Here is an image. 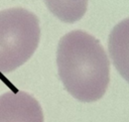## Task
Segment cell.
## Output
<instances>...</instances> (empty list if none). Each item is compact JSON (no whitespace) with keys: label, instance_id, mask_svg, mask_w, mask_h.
<instances>
[{"label":"cell","instance_id":"cell-1","mask_svg":"<svg viewBox=\"0 0 129 122\" xmlns=\"http://www.w3.org/2000/svg\"><path fill=\"white\" fill-rule=\"evenodd\" d=\"M58 76L66 90L81 102L101 99L110 81V63L100 42L91 34L74 30L57 45Z\"/></svg>","mask_w":129,"mask_h":122},{"label":"cell","instance_id":"cell-4","mask_svg":"<svg viewBox=\"0 0 129 122\" xmlns=\"http://www.w3.org/2000/svg\"><path fill=\"white\" fill-rule=\"evenodd\" d=\"M108 48L116 70L129 83V18L122 20L112 29Z\"/></svg>","mask_w":129,"mask_h":122},{"label":"cell","instance_id":"cell-5","mask_svg":"<svg viewBox=\"0 0 129 122\" xmlns=\"http://www.w3.org/2000/svg\"><path fill=\"white\" fill-rule=\"evenodd\" d=\"M48 10L59 20L74 23L86 13L88 0H43Z\"/></svg>","mask_w":129,"mask_h":122},{"label":"cell","instance_id":"cell-2","mask_svg":"<svg viewBox=\"0 0 129 122\" xmlns=\"http://www.w3.org/2000/svg\"><path fill=\"white\" fill-rule=\"evenodd\" d=\"M39 37V21L32 12L19 7L0 11V73H10L29 59Z\"/></svg>","mask_w":129,"mask_h":122},{"label":"cell","instance_id":"cell-3","mask_svg":"<svg viewBox=\"0 0 129 122\" xmlns=\"http://www.w3.org/2000/svg\"><path fill=\"white\" fill-rule=\"evenodd\" d=\"M0 122H43V112L31 95L10 91L0 96Z\"/></svg>","mask_w":129,"mask_h":122}]
</instances>
